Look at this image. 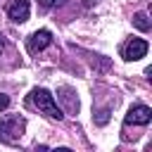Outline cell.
Returning <instances> with one entry per match:
<instances>
[{"label":"cell","mask_w":152,"mask_h":152,"mask_svg":"<svg viewBox=\"0 0 152 152\" xmlns=\"http://www.w3.org/2000/svg\"><path fill=\"white\" fill-rule=\"evenodd\" d=\"M57 97H59V102L64 104V112H66V114H76V112H78V97H76V93H74V88H69V86L57 88Z\"/></svg>","instance_id":"cell-7"},{"label":"cell","mask_w":152,"mask_h":152,"mask_svg":"<svg viewBox=\"0 0 152 152\" xmlns=\"http://www.w3.org/2000/svg\"><path fill=\"white\" fill-rule=\"evenodd\" d=\"M133 26H135L138 31H150L152 21L147 19V14H145V12H135V14H133Z\"/></svg>","instance_id":"cell-8"},{"label":"cell","mask_w":152,"mask_h":152,"mask_svg":"<svg viewBox=\"0 0 152 152\" xmlns=\"http://www.w3.org/2000/svg\"><path fill=\"white\" fill-rule=\"evenodd\" d=\"M28 14H31V5H28V0H14V2L7 7V17H10L14 24H24V21H28Z\"/></svg>","instance_id":"cell-6"},{"label":"cell","mask_w":152,"mask_h":152,"mask_svg":"<svg viewBox=\"0 0 152 152\" xmlns=\"http://www.w3.org/2000/svg\"><path fill=\"white\" fill-rule=\"evenodd\" d=\"M152 121V109L147 104H133L124 119L126 126H147Z\"/></svg>","instance_id":"cell-4"},{"label":"cell","mask_w":152,"mask_h":152,"mask_svg":"<svg viewBox=\"0 0 152 152\" xmlns=\"http://www.w3.org/2000/svg\"><path fill=\"white\" fill-rule=\"evenodd\" d=\"M2 48H5V36L0 33V55H2Z\"/></svg>","instance_id":"cell-11"},{"label":"cell","mask_w":152,"mask_h":152,"mask_svg":"<svg viewBox=\"0 0 152 152\" xmlns=\"http://www.w3.org/2000/svg\"><path fill=\"white\" fill-rule=\"evenodd\" d=\"M10 107V95H5V93H0V112H5Z\"/></svg>","instance_id":"cell-10"},{"label":"cell","mask_w":152,"mask_h":152,"mask_svg":"<svg viewBox=\"0 0 152 152\" xmlns=\"http://www.w3.org/2000/svg\"><path fill=\"white\" fill-rule=\"evenodd\" d=\"M147 48H150L147 40H142V38H128L121 45V57L126 62H138V59H142L147 55Z\"/></svg>","instance_id":"cell-3"},{"label":"cell","mask_w":152,"mask_h":152,"mask_svg":"<svg viewBox=\"0 0 152 152\" xmlns=\"http://www.w3.org/2000/svg\"><path fill=\"white\" fill-rule=\"evenodd\" d=\"M52 43V33L48 31V28H40V31H33L31 36H28V52L31 55H36V52H40V50H45L48 45Z\"/></svg>","instance_id":"cell-5"},{"label":"cell","mask_w":152,"mask_h":152,"mask_svg":"<svg viewBox=\"0 0 152 152\" xmlns=\"http://www.w3.org/2000/svg\"><path fill=\"white\" fill-rule=\"evenodd\" d=\"M38 2H40V7H45V10L57 7V5H64V0H38Z\"/></svg>","instance_id":"cell-9"},{"label":"cell","mask_w":152,"mask_h":152,"mask_svg":"<svg viewBox=\"0 0 152 152\" xmlns=\"http://www.w3.org/2000/svg\"><path fill=\"white\" fill-rule=\"evenodd\" d=\"M28 104L36 107L40 114H45L48 119H55V121H62V119H64L62 107L57 104L55 95H52L48 88H33L31 95H28Z\"/></svg>","instance_id":"cell-1"},{"label":"cell","mask_w":152,"mask_h":152,"mask_svg":"<svg viewBox=\"0 0 152 152\" xmlns=\"http://www.w3.org/2000/svg\"><path fill=\"white\" fill-rule=\"evenodd\" d=\"M26 119L24 116H7L0 119V142H17L24 135Z\"/></svg>","instance_id":"cell-2"}]
</instances>
